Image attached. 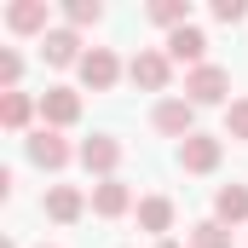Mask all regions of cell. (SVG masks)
Wrapping results in <instances>:
<instances>
[{"label": "cell", "instance_id": "5bb4252c", "mask_svg": "<svg viewBox=\"0 0 248 248\" xmlns=\"http://www.w3.org/2000/svg\"><path fill=\"white\" fill-rule=\"evenodd\" d=\"M122 208H127V185H122V179H104V185L93 190V214L110 219V214H122Z\"/></svg>", "mask_w": 248, "mask_h": 248}, {"label": "cell", "instance_id": "8fae6325", "mask_svg": "<svg viewBox=\"0 0 248 248\" xmlns=\"http://www.w3.org/2000/svg\"><path fill=\"white\" fill-rule=\"evenodd\" d=\"M214 208H219V225H237V219H248V185H225L219 196H214Z\"/></svg>", "mask_w": 248, "mask_h": 248}, {"label": "cell", "instance_id": "603a6c76", "mask_svg": "<svg viewBox=\"0 0 248 248\" xmlns=\"http://www.w3.org/2000/svg\"><path fill=\"white\" fill-rule=\"evenodd\" d=\"M156 248H179V243H156Z\"/></svg>", "mask_w": 248, "mask_h": 248}, {"label": "cell", "instance_id": "ffe728a7", "mask_svg": "<svg viewBox=\"0 0 248 248\" xmlns=\"http://www.w3.org/2000/svg\"><path fill=\"white\" fill-rule=\"evenodd\" d=\"M98 0H69V23H98Z\"/></svg>", "mask_w": 248, "mask_h": 248}, {"label": "cell", "instance_id": "d6986e66", "mask_svg": "<svg viewBox=\"0 0 248 248\" xmlns=\"http://www.w3.org/2000/svg\"><path fill=\"white\" fill-rule=\"evenodd\" d=\"M225 133H231V139H248V98H237V104H231V116H225Z\"/></svg>", "mask_w": 248, "mask_h": 248}, {"label": "cell", "instance_id": "44dd1931", "mask_svg": "<svg viewBox=\"0 0 248 248\" xmlns=\"http://www.w3.org/2000/svg\"><path fill=\"white\" fill-rule=\"evenodd\" d=\"M214 17H219V23H243L248 6H243V0H214Z\"/></svg>", "mask_w": 248, "mask_h": 248}, {"label": "cell", "instance_id": "ba28073f", "mask_svg": "<svg viewBox=\"0 0 248 248\" xmlns=\"http://www.w3.org/2000/svg\"><path fill=\"white\" fill-rule=\"evenodd\" d=\"M156 127L190 139V98H162V104H156Z\"/></svg>", "mask_w": 248, "mask_h": 248}, {"label": "cell", "instance_id": "5b68a950", "mask_svg": "<svg viewBox=\"0 0 248 248\" xmlns=\"http://www.w3.org/2000/svg\"><path fill=\"white\" fill-rule=\"evenodd\" d=\"M41 116H46V122H52V127H69V122H75V116H81V98H75L69 87H52V93L41 98Z\"/></svg>", "mask_w": 248, "mask_h": 248}, {"label": "cell", "instance_id": "7c38bea8", "mask_svg": "<svg viewBox=\"0 0 248 248\" xmlns=\"http://www.w3.org/2000/svg\"><path fill=\"white\" fill-rule=\"evenodd\" d=\"M6 23H12L17 35H35V29H46V0H23V6H12V12H6Z\"/></svg>", "mask_w": 248, "mask_h": 248}, {"label": "cell", "instance_id": "7a4b0ae2", "mask_svg": "<svg viewBox=\"0 0 248 248\" xmlns=\"http://www.w3.org/2000/svg\"><path fill=\"white\" fill-rule=\"evenodd\" d=\"M219 162V139H208V133H190L185 144H179V168H190V173H208Z\"/></svg>", "mask_w": 248, "mask_h": 248}, {"label": "cell", "instance_id": "9a60e30c", "mask_svg": "<svg viewBox=\"0 0 248 248\" xmlns=\"http://www.w3.org/2000/svg\"><path fill=\"white\" fill-rule=\"evenodd\" d=\"M75 46H81V41H75L69 29H52V35L41 41V52H46L52 63H75Z\"/></svg>", "mask_w": 248, "mask_h": 248}, {"label": "cell", "instance_id": "ac0fdd59", "mask_svg": "<svg viewBox=\"0 0 248 248\" xmlns=\"http://www.w3.org/2000/svg\"><path fill=\"white\" fill-rule=\"evenodd\" d=\"M150 17H156V23H168V29H185V0H156V6H150Z\"/></svg>", "mask_w": 248, "mask_h": 248}, {"label": "cell", "instance_id": "6da1fadb", "mask_svg": "<svg viewBox=\"0 0 248 248\" xmlns=\"http://www.w3.org/2000/svg\"><path fill=\"white\" fill-rule=\"evenodd\" d=\"M185 93H190V104H219V98L231 93V75H225L219 63H202V69H190Z\"/></svg>", "mask_w": 248, "mask_h": 248}, {"label": "cell", "instance_id": "277c9868", "mask_svg": "<svg viewBox=\"0 0 248 248\" xmlns=\"http://www.w3.org/2000/svg\"><path fill=\"white\" fill-rule=\"evenodd\" d=\"M81 81H87L93 93H104V87L116 81V52H104V46H93V52L81 58Z\"/></svg>", "mask_w": 248, "mask_h": 248}, {"label": "cell", "instance_id": "9c48e42d", "mask_svg": "<svg viewBox=\"0 0 248 248\" xmlns=\"http://www.w3.org/2000/svg\"><path fill=\"white\" fill-rule=\"evenodd\" d=\"M81 162H87L93 173H110V168L122 162V144H116V139H87V144H81Z\"/></svg>", "mask_w": 248, "mask_h": 248}, {"label": "cell", "instance_id": "3957f363", "mask_svg": "<svg viewBox=\"0 0 248 248\" xmlns=\"http://www.w3.org/2000/svg\"><path fill=\"white\" fill-rule=\"evenodd\" d=\"M127 75H133L144 93H162V87H168V58H162V52H139V58L127 63Z\"/></svg>", "mask_w": 248, "mask_h": 248}, {"label": "cell", "instance_id": "8992f818", "mask_svg": "<svg viewBox=\"0 0 248 248\" xmlns=\"http://www.w3.org/2000/svg\"><path fill=\"white\" fill-rule=\"evenodd\" d=\"M202 52H208V41H202V29H173V35H168V58H179V63H196V69H202Z\"/></svg>", "mask_w": 248, "mask_h": 248}, {"label": "cell", "instance_id": "30bf717a", "mask_svg": "<svg viewBox=\"0 0 248 248\" xmlns=\"http://www.w3.org/2000/svg\"><path fill=\"white\" fill-rule=\"evenodd\" d=\"M46 214H52L58 225L81 219V190H69V185H52V190H46Z\"/></svg>", "mask_w": 248, "mask_h": 248}, {"label": "cell", "instance_id": "e0dca14e", "mask_svg": "<svg viewBox=\"0 0 248 248\" xmlns=\"http://www.w3.org/2000/svg\"><path fill=\"white\" fill-rule=\"evenodd\" d=\"M190 237H196V248H231V231H225L219 219H202Z\"/></svg>", "mask_w": 248, "mask_h": 248}, {"label": "cell", "instance_id": "4fadbf2b", "mask_svg": "<svg viewBox=\"0 0 248 248\" xmlns=\"http://www.w3.org/2000/svg\"><path fill=\"white\" fill-rule=\"evenodd\" d=\"M139 225H144V231H168V225H173V202H168V196H144V202H139Z\"/></svg>", "mask_w": 248, "mask_h": 248}, {"label": "cell", "instance_id": "2e32d148", "mask_svg": "<svg viewBox=\"0 0 248 248\" xmlns=\"http://www.w3.org/2000/svg\"><path fill=\"white\" fill-rule=\"evenodd\" d=\"M0 122L12 127V133L29 122V93H6V98H0Z\"/></svg>", "mask_w": 248, "mask_h": 248}, {"label": "cell", "instance_id": "52a82bcc", "mask_svg": "<svg viewBox=\"0 0 248 248\" xmlns=\"http://www.w3.org/2000/svg\"><path fill=\"white\" fill-rule=\"evenodd\" d=\"M29 162H35V168H63V162H69V144H63L58 133H35V139H29Z\"/></svg>", "mask_w": 248, "mask_h": 248}, {"label": "cell", "instance_id": "7402d4cb", "mask_svg": "<svg viewBox=\"0 0 248 248\" xmlns=\"http://www.w3.org/2000/svg\"><path fill=\"white\" fill-rule=\"evenodd\" d=\"M17 75H23V58H17V52H0V81H6V93L17 87Z\"/></svg>", "mask_w": 248, "mask_h": 248}]
</instances>
